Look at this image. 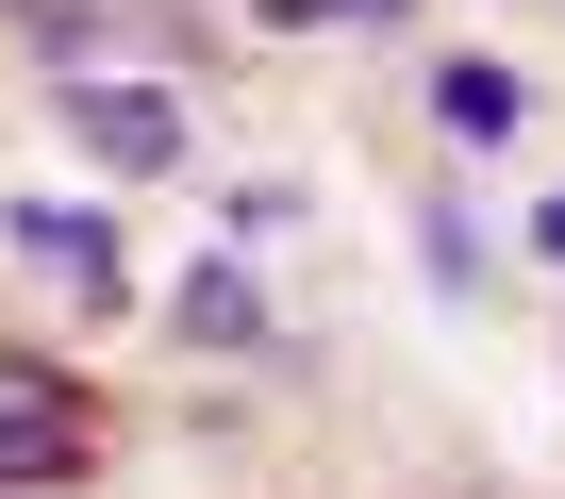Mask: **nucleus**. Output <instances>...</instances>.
Wrapping results in <instances>:
<instances>
[{
    "label": "nucleus",
    "instance_id": "3",
    "mask_svg": "<svg viewBox=\"0 0 565 499\" xmlns=\"http://www.w3.org/2000/svg\"><path fill=\"white\" fill-rule=\"evenodd\" d=\"M18 250H34V267H67L84 300H117V233H100V216H51V200H18Z\"/></svg>",
    "mask_w": 565,
    "mask_h": 499
},
{
    "label": "nucleus",
    "instance_id": "2",
    "mask_svg": "<svg viewBox=\"0 0 565 499\" xmlns=\"http://www.w3.org/2000/svg\"><path fill=\"white\" fill-rule=\"evenodd\" d=\"M67 134H84L100 167H183V117H167L150 84H67Z\"/></svg>",
    "mask_w": 565,
    "mask_h": 499
},
{
    "label": "nucleus",
    "instance_id": "5",
    "mask_svg": "<svg viewBox=\"0 0 565 499\" xmlns=\"http://www.w3.org/2000/svg\"><path fill=\"white\" fill-rule=\"evenodd\" d=\"M433 117H449V134H482V150H499V134H515V117H532V84H515V67H433Z\"/></svg>",
    "mask_w": 565,
    "mask_h": 499
},
{
    "label": "nucleus",
    "instance_id": "4",
    "mask_svg": "<svg viewBox=\"0 0 565 499\" xmlns=\"http://www.w3.org/2000/svg\"><path fill=\"white\" fill-rule=\"evenodd\" d=\"M167 317H183V350H266V300H249L233 267H183V300H167Z\"/></svg>",
    "mask_w": 565,
    "mask_h": 499
},
{
    "label": "nucleus",
    "instance_id": "1",
    "mask_svg": "<svg viewBox=\"0 0 565 499\" xmlns=\"http://www.w3.org/2000/svg\"><path fill=\"white\" fill-rule=\"evenodd\" d=\"M84 466H100V416L51 367H0V482H84Z\"/></svg>",
    "mask_w": 565,
    "mask_h": 499
},
{
    "label": "nucleus",
    "instance_id": "6",
    "mask_svg": "<svg viewBox=\"0 0 565 499\" xmlns=\"http://www.w3.org/2000/svg\"><path fill=\"white\" fill-rule=\"evenodd\" d=\"M532 250H548V267H565V183H548V200H532Z\"/></svg>",
    "mask_w": 565,
    "mask_h": 499
}]
</instances>
